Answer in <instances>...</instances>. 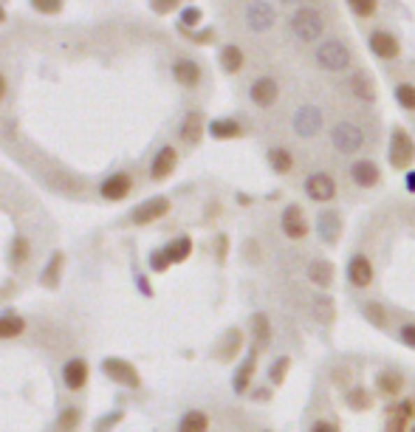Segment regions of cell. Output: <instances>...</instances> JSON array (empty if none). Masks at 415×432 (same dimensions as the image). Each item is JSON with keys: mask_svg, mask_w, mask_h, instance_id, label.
Wrapping results in <instances>:
<instances>
[{"mask_svg": "<svg viewBox=\"0 0 415 432\" xmlns=\"http://www.w3.org/2000/svg\"><path fill=\"white\" fill-rule=\"evenodd\" d=\"M289 34L305 45L311 43H322V34H325V15L314 6H300L291 12L289 17Z\"/></svg>", "mask_w": 415, "mask_h": 432, "instance_id": "1", "label": "cell"}, {"mask_svg": "<svg viewBox=\"0 0 415 432\" xmlns=\"http://www.w3.org/2000/svg\"><path fill=\"white\" fill-rule=\"evenodd\" d=\"M314 59L322 71H328V74H342V71H348L351 62H354V54H351V45L339 40V37H328L316 45L314 51Z\"/></svg>", "mask_w": 415, "mask_h": 432, "instance_id": "2", "label": "cell"}, {"mask_svg": "<svg viewBox=\"0 0 415 432\" xmlns=\"http://www.w3.org/2000/svg\"><path fill=\"white\" fill-rule=\"evenodd\" d=\"M365 141H367V136H365L362 124H356L351 119H342V122H336L330 127V144H333V150L342 153V156L359 153L365 147Z\"/></svg>", "mask_w": 415, "mask_h": 432, "instance_id": "3", "label": "cell"}, {"mask_svg": "<svg viewBox=\"0 0 415 432\" xmlns=\"http://www.w3.org/2000/svg\"><path fill=\"white\" fill-rule=\"evenodd\" d=\"M387 161L393 170H409V164L415 161V141L404 127H393V133H390Z\"/></svg>", "mask_w": 415, "mask_h": 432, "instance_id": "4", "label": "cell"}, {"mask_svg": "<svg viewBox=\"0 0 415 432\" xmlns=\"http://www.w3.org/2000/svg\"><path fill=\"white\" fill-rule=\"evenodd\" d=\"M303 189H305V198H308V201H314V203H328V201L336 198V189H339V187H336V181H333L330 173L316 170V173H311V175L305 178Z\"/></svg>", "mask_w": 415, "mask_h": 432, "instance_id": "5", "label": "cell"}, {"mask_svg": "<svg viewBox=\"0 0 415 432\" xmlns=\"http://www.w3.org/2000/svg\"><path fill=\"white\" fill-rule=\"evenodd\" d=\"M322 124H325V116H322V110L316 105H300L294 110V116H291V127H294V133L300 138L316 136L322 130Z\"/></svg>", "mask_w": 415, "mask_h": 432, "instance_id": "6", "label": "cell"}, {"mask_svg": "<svg viewBox=\"0 0 415 432\" xmlns=\"http://www.w3.org/2000/svg\"><path fill=\"white\" fill-rule=\"evenodd\" d=\"M280 229H283V235H286L289 240H303V238H308L311 226H308V218H305V212H303L300 203H289V206L283 209V215H280Z\"/></svg>", "mask_w": 415, "mask_h": 432, "instance_id": "7", "label": "cell"}, {"mask_svg": "<svg viewBox=\"0 0 415 432\" xmlns=\"http://www.w3.org/2000/svg\"><path fill=\"white\" fill-rule=\"evenodd\" d=\"M367 48L373 51V57H379V59H384V62H393V59L401 57V43H398V37H395L393 31H384V29L370 31Z\"/></svg>", "mask_w": 415, "mask_h": 432, "instance_id": "8", "label": "cell"}, {"mask_svg": "<svg viewBox=\"0 0 415 432\" xmlns=\"http://www.w3.org/2000/svg\"><path fill=\"white\" fill-rule=\"evenodd\" d=\"M249 99L257 105V108H271L277 99H280V85H277L274 77H257L252 85H249Z\"/></svg>", "mask_w": 415, "mask_h": 432, "instance_id": "9", "label": "cell"}, {"mask_svg": "<svg viewBox=\"0 0 415 432\" xmlns=\"http://www.w3.org/2000/svg\"><path fill=\"white\" fill-rule=\"evenodd\" d=\"M344 274H348V282L354 288H370L373 285V277H376L373 260L367 254H354L348 260V271H344Z\"/></svg>", "mask_w": 415, "mask_h": 432, "instance_id": "10", "label": "cell"}, {"mask_svg": "<svg viewBox=\"0 0 415 432\" xmlns=\"http://www.w3.org/2000/svg\"><path fill=\"white\" fill-rule=\"evenodd\" d=\"M348 173H351V181L356 187H362V189H373L381 181V170H379V164L373 159H356Z\"/></svg>", "mask_w": 415, "mask_h": 432, "instance_id": "11", "label": "cell"}, {"mask_svg": "<svg viewBox=\"0 0 415 432\" xmlns=\"http://www.w3.org/2000/svg\"><path fill=\"white\" fill-rule=\"evenodd\" d=\"M274 20H277V15H274V9L265 3V0H254V3H249V9H246V26L254 34L268 31L274 26Z\"/></svg>", "mask_w": 415, "mask_h": 432, "instance_id": "12", "label": "cell"}, {"mask_svg": "<svg viewBox=\"0 0 415 432\" xmlns=\"http://www.w3.org/2000/svg\"><path fill=\"white\" fill-rule=\"evenodd\" d=\"M167 212H170V201L159 195V198L145 201L142 206H136V209H133V215H130V221H133V224H138V226H145V224H153V221L164 218Z\"/></svg>", "mask_w": 415, "mask_h": 432, "instance_id": "13", "label": "cell"}, {"mask_svg": "<svg viewBox=\"0 0 415 432\" xmlns=\"http://www.w3.org/2000/svg\"><path fill=\"white\" fill-rule=\"evenodd\" d=\"M102 370H105L110 379H116L119 384H127V387H138V384H142V379H138L136 368H133L130 362H124V359H105V362H102Z\"/></svg>", "mask_w": 415, "mask_h": 432, "instance_id": "14", "label": "cell"}, {"mask_svg": "<svg viewBox=\"0 0 415 432\" xmlns=\"http://www.w3.org/2000/svg\"><path fill=\"white\" fill-rule=\"evenodd\" d=\"M173 77H175L178 85L195 88L201 82V65L195 59H189V57H181V59L173 62Z\"/></svg>", "mask_w": 415, "mask_h": 432, "instance_id": "15", "label": "cell"}, {"mask_svg": "<svg viewBox=\"0 0 415 432\" xmlns=\"http://www.w3.org/2000/svg\"><path fill=\"white\" fill-rule=\"evenodd\" d=\"M254 370H257V347L249 350V356L243 359V365L235 370V379H232V390L238 396H243L249 387H252V379H254Z\"/></svg>", "mask_w": 415, "mask_h": 432, "instance_id": "16", "label": "cell"}, {"mask_svg": "<svg viewBox=\"0 0 415 432\" xmlns=\"http://www.w3.org/2000/svg\"><path fill=\"white\" fill-rule=\"evenodd\" d=\"M175 164H178V153H175V147H161L156 156H153V164H150V175L156 178V181H164L167 175H173V170H175Z\"/></svg>", "mask_w": 415, "mask_h": 432, "instance_id": "17", "label": "cell"}, {"mask_svg": "<svg viewBox=\"0 0 415 432\" xmlns=\"http://www.w3.org/2000/svg\"><path fill=\"white\" fill-rule=\"evenodd\" d=\"M376 390L384 396V398H395L401 396L404 390V376L398 370H379L376 373Z\"/></svg>", "mask_w": 415, "mask_h": 432, "instance_id": "18", "label": "cell"}, {"mask_svg": "<svg viewBox=\"0 0 415 432\" xmlns=\"http://www.w3.org/2000/svg\"><path fill=\"white\" fill-rule=\"evenodd\" d=\"M130 187H133V181H130V175L127 173H116V175H110L105 184H102V198H108V201H122L127 192H130Z\"/></svg>", "mask_w": 415, "mask_h": 432, "instance_id": "19", "label": "cell"}, {"mask_svg": "<svg viewBox=\"0 0 415 432\" xmlns=\"http://www.w3.org/2000/svg\"><path fill=\"white\" fill-rule=\"evenodd\" d=\"M62 379H65V384L71 387V390L85 387V382H88V365H85V359H71V362L62 368Z\"/></svg>", "mask_w": 415, "mask_h": 432, "instance_id": "20", "label": "cell"}, {"mask_svg": "<svg viewBox=\"0 0 415 432\" xmlns=\"http://www.w3.org/2000/svg\"><path fill=\"white\" fill-rule=\"evenodd\" d=\"M316 232H319V238L325 240V243H336L339 240V232H342V221H339V215L336 212H325V215H319L316 218Z\"/></svg>", "mask_w": 415, "mask_h": 432, "instance_id": "21", "label": "cell"}, {"mask_svg": "<svg viewBox=\"0 0 415 432\" xmlns=\"http://www.w3.org/2000/svg\"><path fill=\"white\" fill-rule=\"evenodd\" d=\"M206 130H210V136L212 138H240L243 136V124L238 122V119H212L210 122V127H206Z\"/></svg>", "mask_w": 415, "mask_h": 432, "instance_id": "22", "label": "cell"}, {"mask_svg": "<svg viewBox=\"0 0 415 432\" xmlns=\"http://www.w3.org/2000/svg\"><path fill=\"white\" fill-rule=\"evenodd\" d=\"M218 59H221V68L226 71V74H238V71L243 68V62H246V54H243V48H240V45L229 43V45H224V48H221Z\"/></svg>", "mask_w": 415, "mask_h": 432, "instance_id": "23", "label": "cell"}, {"mask_svg": "<svg viewBox=\"0 0 415 432\" xmlns=\"http://www.w3.org/2000/svg\"><path fill=\"white\" fill-rule=\"evenodd\" d=\"M203 116L198 113V110H189L187 116H184V122H181V138L187 141V144H198L201 141V136H203Z\"/></svg>", "mask_w": 415, "mask_h": 432, "instance_id": "24", "label": "cell"}, {"mask_svg": "<svg viewBox=\"0 0 415 432\" xmlns=\"http://www.w3.org/2000/svg\"><path fill=\"white\" fill-rule=\"evenodd\" d=\"M268 167L277 175H289L294 170V153L289 147H271L268 150Z\"/></svg>", "mask_w": 415, "mask_h": 432, "instance_id": "25", "label": "cell"}, {"mask_svg": "<svg viewBox=\"0 0 415 432\" xmlns=\"http://www.w3.org/2000/svg\"><path fill=\"white\" fill-rule=\"evenodd\" d=\"M308 280L316 285V288H330L333 285V266L328 260H314L308 266Z\"/></svg>", "mask_w": 415, "mask_h": 432, "instance_id": "26", "label": "cell"}, {"mask_svg": "<svg viewBox=\"0 0 415 432\" xmlns=\"http://www.w3.org/2000/svg\"><path fill=\"white\" fill-rule=\"evenodd\" d=\"M164 254H167L170 263H184V260L192 254V240H189L187 235H181V238H175L173 243H167Z\"/></svg>", "mask_w": 415, "mask_h": 432, "instance_id": "27", "label": "cell"}, {"mask_svg": "<svg viewBox=\"0 0 415 432\" xmlns=\"http://www.w3.org/2000/svg\"><path fill=\"white\" fill-rule=\"evenodd\" d=\"M206 429H210V418L201 410H189L178 424V432H206Z\"/></svg>", "mask_w": 415, "mask_h": 432, "instance_id": "28", "label": "cell"}, {"mask_svg": "<svg viewBox=\"0 0 415 432\" xmlns=\"http://www.w3.org/2000/svg\"><path fill=\"white\" fill-rule=\"evenodd\" d=\"M351 94H354L356 99H362V102H373V99H376L373 82H370V77H365V74H354V77H351Z\"/></svg>", "mask_w": 415, "mask_h": 432, "instance_id": "29", "label": "cell"}, {"mask_svg": "<svg viewBox=\"0 0 415 432\" xmlns=\"http://www.w3.org/2000/svg\"><path fill=\"white\" fill-rule=\"evenodd\" d=\"M393 96H395L398 108L415 113V85H412V82H398V85L393 88Z\"/></svg>", "mask_w": 415, "mask_h": 432, "instance_id": "30", "label": "cell"}, {"mask_svg": "<svg viewBox=\"0 0 415 432\" xmlns=\"http://www.w3.org/2000/svg\"><path fill=\"white\" fill-rule=\"evenodd\" d=\"M252 331H254V339H257V347H265L271 342V322L265 314H254L252 317Z\"/></svg>", "mask_w": 415, "mask_h": 432, "instance_id": "31", "label": "cell"}, {"mask_svg": "<svg viewBox=\"0 0 415 432\" xmlns=\"http://www.w3.org/2000/svg\"><path fill=\"white\" fill-rule=\"evenodd\" d=\"M26 331V322L15 314H6L0 317V339H12V336H20Z\"/></svg>", "mask_w": 415, "mask_h": 432, "instance_id": "32", "label": "cell"}, {"mask_svg": "<svg viewBox=\"0 0 415 432\" xmlns=\"http://www.w3.org/2000/svg\"><path fill=\"white\" fill-rule=\"evenodd\" d=\"M289 370H291V359H289V356L274 359L271 368H268V382H271V384H283L286 376H289Z\"/></svg>", "mask_w": 415, "mask_h": 432, "instance_id": "33", "label": "cell"}, {"mask_svg": "<svg viewBox=\"0 0 415 432\" xmlns=\"http://www.w3.org/2000/svg\"><path fill=\"white\" fill-rule=\"evenodd\" d=\"M362 314H365V319L373 322L376 328H387V325H390V317H387V311H384L379 303H365V305H362Z\"/></svg>", "mask_w": 415, "mask_h": 432, "instance_id": "34", "label": "cell"}, {"mask_svg": "<svg viewBox=\"0 0 415 432\" xmlns=\"http://www.w3.org/2000/svg\"><path fill=\"white\" fill-rule=\"evenodd\" d=\"M344 3H348V9L362 20H367L379 12V0H344Z\"/></svg>", "mask_w": 415, "mask_h": 432, "instance_id": "35", "label": "cell"}, {"mask_svg": "<svg viewBox=\"0 0 415 432\" xmlns=\"http://www.w3.org/2000/svg\"><path fill=\"white\" fill-rule=\"evenodd\" d=\"M344 401H348L351 410H367V407H370V396H367L365 387H354V390H348Z\"/></svg>", "mask_w": 415, "mask_h": 432, "instance_id": "36", "label": "cell"}, {"mask_svg": "<svg viewBox=\"0 0 415 432\" xmlns=\"http://www.w3.org/2000/svg\"><path fill=\"white\" fill-rule=\"evenodd\" d=\"M412 418H407L404 412H398V410H393V415L387 418V426H384V432H409L407 429V424H409Z\"/></svg>", "mask_w": 415, "mask_h": 432, "instance_id": "37", "label": "cell"}, {"mask_svg": "<svg viewBox=\"0 0 415 432\" xmlns=\"http://www.w3.org/2000/svg\"><path fill=\"white\" fill-rule=\"evenodd\" d=\"M59 263H62V254L57 252V254L51 257V263H48L45 274H43V282H45V285H57V271H59Z\"/></svg>", "mask_w": 415, "mask_h": 432, "instance_id": "38", "label": "cell"}, {"mask_svg": "<svg viewBox=\"0 0 415 432\" xmlns=\"http://www.w3.org/2000/svg\"><path fill=\"white\" fill-rule=\"evenodd\" d=\"M31 6L43 15H57L62 9V0H31Z\"/></svg>", "mask_w": 415, "mask_h": 432, "instance_id": "39", "label": "cell"}, {"mask_svg": "<svg viewBox=\"0 0 415 432\" xmlns=\"http://www.w3.org/2000/svg\"><path fill=\"white\" fill-rule=\"evenodd\" d=\"M201 23V9H184L181 12V26L184 29H192V26H198Z\"/></svg>", "mask_w": 415, "mask_h": 432, "instance_id": "40", "label": "cell"}, {"mask_svg": "<svg viewBox=\"0 0 415 432\" xmlns=\"http://www.w3.org/2000/svg\"><path fill=\"white\" fill-rule=\"evenodd\" d=\"M178 3H181V0H150L153 12H159V15H167V12H173Z\"/></svg>", "mask_w": 415, "mask_h": 432, "instance_id": "41", "label": "cell"}, {"mask_svg": "<svg viewBox=\"0 0 415 432\" xmlns=\"http://www.w3.org/2000/svg\"><path fill=\"white\" fill-rule=\"evenodd\" d=\"M12 257L17 260V263H23L26 257H29V243L20 238V240H15V249H12Z\"/></svg>", "mask_w": 415, "mask_h": 432, "instance_id": "42", "label": "cell"}, {"mask_svg": "<svg viewBox=\"0 0 415 432\" xmlns=\"http://www.w3.org/2000/svg\"><path fill=\"white\" fill-rule=\"evenodd\" d=\"M398 336H401V342H404L407 347L415 350V325H404V328L398 331Z\"/></svg>", "mask_w": 415, "mask_h": 432, "instance_id": "43", "label": "cell"}, {"mask_svg": "<svg viewBox=\"0 0 415 432\" xmlns=\"http://www.w3.org/2000/svg\"><path fill=\"white\" fill-rule=\"evenodd\" d=\"M311 432H339V426L333 421H328V418H319V421L311 424Z\"/></svg>", "mask_w": 415, "mask_h": 432, "instance_id": "44", "label": "cell"}, {"mask_svg": "<svg viewBox=\"0 0 415 432\" xmlns=\"http://www.w3.org/2000/svg\"><path fill=\"white\" fill-rule=\"evenodd\" d=\"M77 418H80V412H77V410H65V412H62V418H59V424L71 429V426H77Z\"/></svg>", "mask_w": 415, "mask_h": 432, "instance_id": "45", "label": "cell"}, {"mask_svg": "<svg viewBox=\"0 0 415 432\" xmlns=\"http://www.w3.org/2000/svg\"><path fill=\"white\" fill-rule=\"evenodd\" d=\"M167 266H170L167 254H164V252H156V254H153V268H156V271H164Z\"/></svg>", "mask_w": 415, "mask_h": 432, "instance_id": "46", "label": "cell"}, {"mask_svg": "<svg viewBox=\"0 0 415 432\" xmlns=\"http://www.w3.org/2000/svg\"><path fill=\"white\" fill-rule=\"evenodd\" d=\"M404 184H407V189H409V192H415V170H407Z\"/></svg>", "mask_w": 415, "mask_h": 432, "instance_id": "47", "label": "cell"}, {"mask_svg": "<svg viewBox=\"0 0 415 432\" xmlns=\"http://www.w3.org/2000/svg\"><path fill=\"white\" fill-rule=\"evenodd\" d=\"M3 96H6V77L0 74V99H3Z\"/></svg>", "mask_w": 415, "mask_h": 432, "instance_id": "48", "label": "cell"}, {"mask_svg": "<svg viewBox=\"0 0 415 432\" xmlns=\"http://www.w3.org/2000/svg\"><path fill=\"white\" fill-rule=\"evenodd\" d=\"M280 3H289V6H294V3H300V0H280Z\"/></svg>", "mask_w": 415, "mask_h": 432, "instance_id": "49", "label": "cell"}, {"mask_svg": "<svg viewBox=\"0 0 415 432\" xmlns=\"http://www.w3.org/2000/svg\"><path fill=\"white\" fill-rule=\"evenodd\" d=\"M6 20V12H3V6H0V23H3Z\"/></svg>", "mask_w": 415, "mask_h": 432, "instance_id": "50", "label": "cell"}, {"mask_svg": "<svg viewBox=\"0 0 415 432\" xmlns=\"http://www.w3.org/2000/svg\"><path fill=\"white\" fill-rule=\"evenodd\" d=\"M409 432H415V424H409Z\"/></svg>", "mask_w": 415, "mask_h": 432, "instance_id": "51", "label": "cell"}, {"mask_svg": "<svg viewBox=\"0 0 415 432\" xmlns=\"http://www.w3.org/2000/svg\"><path fill=\"white\" fill-rule=\"evenodd\" d=\"M265 432H271V429H265Z\"/></svg>", "mask_w": 415, "mask_h": 432, "instance_id": "52", "label": "cell"}]
</instances>
